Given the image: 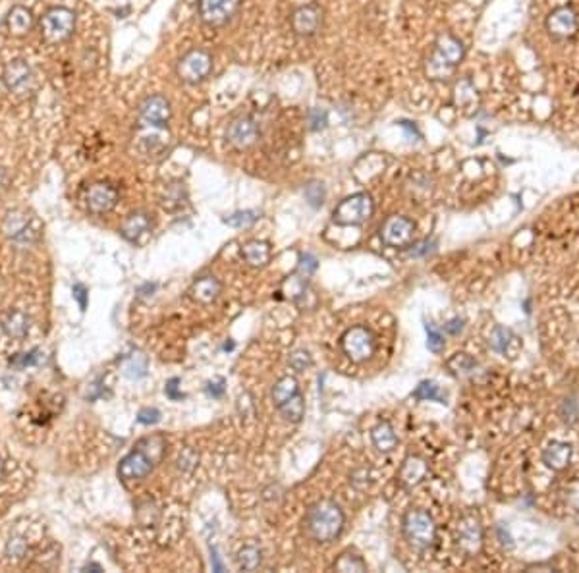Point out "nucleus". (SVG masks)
Here are the masks:
<instances>
[{"instance_id":"nucleus-48","label":"nucleus","mask_w":579,"mask_h":573,"mask_svg":"<svg viewBox=\"0 0 579 573\" xmlns=\"http://www.w3.org/2000/svg\"><path fill=\"white\" fill-rule=\"evenodd\" d=\"M432 245H434L432 242L419 243V245H417V249H411V251H409V255H411V257H421V255H425V253L431 251Z\"/></svg>"},{"instance_id":"nucleus-47","label":"nucleus","mask_w":579,"mask_h":573,"mask_svg":"<svg viewBox=\"0 0 579 573\" xmlns=\"http://www.w3.org/2000/svg\"><path fill=\"white\" fill-rule=\"evenodd\" d=\"M462 329H464V321H462V319H452V321L444 324V332H448V334H452V336L459 334Z\"/></svg>"},{"instance_id":"nucleus-51","label":"nucleus","mask_w":579,"mask_h":573,"mask_svg":"<svg viewBox=\"0 0 579 573\" xmlns=\"http://www.w3.org/2000/svg\"><path fill=\"white\" fill-rule=\"evenodd\" d=\"M0 479H2V460H0Z\"/></svg>"},{"instance_id":"nucleus-16","label":"nucleus","mask_w":579,"mask_h":573,"mask_svg":"<svg viewBox=\"0 0 579 573\" xmlns=\"http://www.w3.org/2000/svg\"><path fill=\"white\" fill-rule=\"evenodd\" d=\"M294 31L302 37H311L320 29L323 26V10L319 6H303V8L295 10L294 19Z\"/></svg>"},{"instance_id":"nucleus-4","label":"nucleus","mask_w":579,"mask_h":573,"mask_svg":"<svg viewBox=\"0 0 579 573\" xmlns=\"http://www.w3.org/2000/svg\"><path fill=\"white\" fill-rule=\"evenodd\" d=\"M404 533L415 548H429L437 538V525L429 513L421 510H411L404 517Z\"/></svg>"},{"instance_id":"nucleus-21","label":"nucleus","mask_w":579,"mask_h":573,"mask_svg":"<svg viewBox=\"0 0 579 573\" xmlns=\"http://www.w3.org/2000/svg\"><path fill=\"white\" fill-rule=\"evenodd\" d=\"M4 228H6V234L14 240H35V235H37V232L29 228V217L19 215V213H14V215L10 213Z\"/></svg>"},{"instance_id":"nucleus-29","label":"nucleus","mask_w":579,"mask_h":573,"mask_svg":"<svg viewBox=\"0 0 579 573\" xmlns=\"http://www.w3.org/2000/svg\"><path fill=\"white\" fill-rule=\"evenodd\" d=\"M124 374L128 379H131V381L143 379L147 374V357L143 356V354H133L126 361V365H124Z\"/></svg>"},{"instance_id":"nucleus-9","label":"nucleus","mask_w":579,"mask_h":573,"mask_svg":"<svg viewBox=\"0 0 579 573\" xmlns=\"http://www.w3.org/2000/svg\"><path fill=\"white\" fill-rule=\"evenodd\" d=\"M155 467V460L153 456L149 454L143 446L138 444V450H133L131 454H128L124 460L120 461V467H118V475L126 481H139V479H145L153 471Z\"/></svg>"},{"instance_id":"nucleus-32","label":"nucleus","mask_w":579,"mask_h":573,"mask_svg":"<svg viewBox=\"0 0 579 573\" xmlns=\"http://www.w3.org/2000/svg\"><path fill=\"white\" fill-rule=\"evenodd\" d=\"M329 126V113L325 108L313 106L307 110V128L311 131H323Z\"/></svg>"},{"instance_id":"nucleus-6","label":"nucleus","mask_w":579,"mask_h":573,"mask_svg":"<svg viewBox=\"0 0 579 573\" xmlns=\"http://www.w3.org/2000/svg\"><path fill=\"white\" fill-rule=\"evenodd\" d=\"M342 347H344V354L352 361L361 363L375 354V336L371 330L364 329V326H354L344 334Z\"/></svg>"},{"instance_id":"nucleus-13","label":"nucleus","mask_w":579,"mask_h":573,"mask_svg":"<svg viewBox=\"0 0 579 573\" xmlns=\"http://www.w3.org/2000/svg\"><path fill=\"white\" fill-rule=\"evenodd\" d=\"M261 135L259 124L253 120L251 116H240L228 126L226 130V139L232 143L234 147L247 149L251 147Z\"/></svg>"},{"instance_id":"nucleus-3","label":"nucleus","mask_w":579,"mask_h":573,"mask_svg":"<svg viewBox=\"0 0 579 573\" xmlns=\"http://www.w3.org/2000/svg\"><path fill=\"white\" fill-rule=\"evenodd\" d=\"M76 31V14L72 10L58 6L49 10L41 17V33L49 43H62Z\"/></svg>"},{"instance_id":"nucleus-40","label":"nucleus","mask_w":579,"mask_h":573,"mask_svg":"<svg viewBox=\"0 0 579 573\" xmlns=\"http://www.w3.org/2000/svg\"><path fill=\"white\" fill-rule=\"evenodd\" d=\"M508 338H510V330L502 329V326H496L491 336V346L496 349V351H504L506 346H508Z\"/></svg>"},{"instance_id":"nucleus-38","label":"nucleus","mask_w":579,"mask_h":573,"mask_svg":"<svg viewBox=\"0 0 579 573\" xmlns=\"http://www.w3.org/2000/svg\"><path fill=\"white\" fill-rule=\"evenodd\" d=\"M448 367L450 369H454L456 373H459V371H462V373H469V371L475 367V361L469 356H466V354H458L454 359H450Z\"/></svg>"},{"instance_id":"nucleus-43","label":"nucleus","mask_w":579,"mask_h":573,"mask_svg":"<svg viewBox=\"0 0 579 573\" xmlns=\"http://www.w3.org/2000/svg\"><path fill=\"white\" fill-rule=\"evenodd\" d=\"M138 421L141 425H155L161 421V411L155 408H145L139 411Z\"/></svg>"},{"instance_id":"nucleus-34","label":"nucleus","mask_w":579,"mask_h":573,"mask_svg":"<svg viewBox=\"0 0 579 573\" xmlns=\"http://www.w3.org/2000/svg\"><path fill=\"white\" fill-rule=\"evenodd\" d=\"M261 217V213L257 210H240V213H234L232 217H228L225 220L228 226H234V228H245V226H251L257 218Z\"/></svg>"},{"instance_id":"nucleus-42","label":"nucleus","mask_w":579,"mask_h":573,"mask_svg":"<svg viewBox=\"0 0 579 573\" xmlns=\"http://www.w3.org/2000/svg\"><path fill=\"white\" fill-rule=\"evenodd\" d=\"M311 365V356L307 351H294L290 356V367L295 371H305Z\"/></svg>"},{"instance_id":"nucleus-7","label":"nucleus","mask_w":579,"mask_h":573,"mask_svg":"<svg viewBox=\"0 0 579 573\" xmlns=\"http://www.w3.org/2000/svg\"><path fill=\"white\" fill-rule=\"evenodd\" d=\"M211 69H213V58L203 49L190 51L188 54H184L180 62H178V76L186 83H199V81H203L211 74Z\"/></svg>"},{"instance_id":"nucleus-18","label":"nucleus","mask_w":579,"mask_h":573,"mask_svg":"<svg viewBox=\"0 0 579 573\" xmlns=\"http://www.w3.org/2000/svg\"><path fill=\"white\" fill-rule=\"evenodd\" d=\"M6 24H8L10 33L16 37H24L33 29V14L26 6H14L8 12Z\"/></svg>"},{"instance_id":"nucleus-41","label":"nucleus","mask_w":579,"mask_h":573,"mask_svg":"<svg viewBox=\"0 0 579 573\" xmlns=\"http://www.w3.org/2000/svg\"><path fill=\"white\" fill-rule=\"evenodd\" d=\"M6 552H8L10 558H16V560H19V558H24L27 552V545L24 538L19 537H14L10 538L8 547H6Z\"/></svg>"},{"instance_id":"nucleus-20","label":"nucleus","mask_w":579,"mask_h":573,"mask_svg":"<svg viewBox=\"0 0 579 573\" xmlns=\"http://www.w3.org/2000/svg\"><path fill=\"white\" fill-rule=\"evenodd\" d=\"M151 228V218L145 213H131L130 217L124 220L120 232L128 242H136Z\"/></svg>"},{"instance_id":"nucleus-23","label":"nucleus","mask_w":579,"mask_h":573,"mask_svg":"<svg viewBox=\"0 0 579 573\" xmlns=\"http://www.w3.org/2000/svg\"><path fill=\"white\" fill-rule=\"evenodd\" d=\"M242 257L251 267H265L270 259V247L265 242H250L242 247Z\"/></svg>"},{"instance_id":"nucleus-49","label":"nucleus","mask_w":579,"mask_h":573,"mask_svg":"<svg viewBox=\"0 0 579 573\" xmlns=\"http://www.w3.org/2000/svg\"><path fill=\"white\" fill-rule=\"evenodd\" d=\"M211 562H213V572H225V565L220 562V556L216 552V548H211Z\"/></svg>"},{"instance_id":"nucleus-36","label":"nucleus","mask_w":579,"mask_h":573,"mask_svg":"<svg viewBox=\"0 0 579 573\" xmlns=\"http://www.w3.org/2000/svg\"><path fill=\"white\" fill-rule=\"evenodd\" d=\"M305 199L309 201L311 207H320V205L325 203V188H323V183H309V185L305 188Z\"/></svg>"},{"instance_id":"nucleus-31","label":"nucleus","mask_w":579,"mask_h":573,"mask_svg":"<svg viewBox=\"0 0 579 573\" xmlns=\"http://www.w3.org/2000/svg\"><path fill=\"white\" fill-rule=\"evenodd\" d=\"M238 562H240V565H242L245 572L257 570L261 564V550L257 547H253V545L243 547L240 550V554H238Z\"/></svg>"},{"instance_id":"nucleus-1","label":"nucleus","mask_w":579,"mask_h":573,"mask_svg":"<svg viewBox=\"0 0 579 573\" xmlns=\"http://www.w3.org/2000/svg\"><path fill=\"white\" fill-rule=\"evenodd\" d=\"M305 531L317 542H330L342 533L344 527V513L336 504L330 500L313 504L305 513Z\"/></svg>"},{"instance_id":"nucleus-37","label":"nucleus","mask_w":579,"mask_h":573,"mask_svg":"<svg viewBox=\"0 0 579 573\" xmlns=\"http://www.w3.org/2000/svg\"><path fill=\"white\" fill-rule=\"evenodd\" d=\"M41 359H43V356H41L39 351H31V354H17V356L10 361V365H12V367H16V369H24V367H31V365L41 363Z\"/></svg>"},{"instance_id":"nucleus-28","label":"nucleus","mask_w":579,"mask_h":573,"mask_svg":"<svg viewBox=\"0 0 579 573\" xmlns=\"http://www.w3.org/2000/svg\"><path fill=\"white\" fill-rule=\"evenodd\" d=\"M414 398L419 401H439V404H446V396L442 394L441 388L437 386V382L423 381L414 392Z\"/></svg>"},{"instance_id":"nucleus-50","label":"nucleus","mask_w":579,"mask_h":573,"mask_svg":"<svg viewBox=\"0 0 579 573\" xmlns=\"http://www.w3.org/2000/svg\"><path fill=\"white\" fill-rule=\"evenodd\" d=\"M6 180H8V176H6V170L4 168H0V188L6 183Z\"/></svg>"},{"instance_id":"nucleus-45","label":"nucleus","mask_w":579,"mask_h":573,"mask_svg":"<svg viewBox=\"0 0 579 573\" xmlns=\"http://www.w3.org/2000/svg\"><path fill=\"white\" fill-rule=\"evenodd\" d=\"M72 294H74V297H76V301L79 304V309L81 311H85L87 309V290L83 284H76V286L72 288Z\"/></svg>"},{"instance_id":"nucleus-46","label":"nucleus","mask_w":579,"mask_h":573,"mask_svg":"<svg viewBox=\"0 0 579 573\" xmlns=\"http://www.w3.org/2000/svg\"><path fill=\"white\" fill-rule=\"evenodd\" d=\"M178 384H180V381L178 379H170V381L166 382V396L170 399H182L186 398V394H182V392L178 390Z\"/></svg>"},{"instance_id":"nucleus-2","label":"nucleus","mask_w":579,"mask_h":573,"mask_svg":"<svg viewBox=\"0 0 579 573\" xmlns=\"http://www.w3.org/2000/svg\"><path fill=\"white\" fill-rule=\"evenodd\" d=\"M462 58H464V44L452 35H442L437 43V49L432 52L427 69L434 79H442L458 66Z\"/></svg>"},{"instance_id":"nucleus-24","label":"nucleus","mask_w":579,"mask_h":573,"mask_svg":"<svg viewBox=\"0 0 579 573\" xmlns=\"http://www.w3.org/2000/svg\"><path fill=\"white\" fill-rule=\"evenodd\" d=\"M373 444H375V448L381 451H390L396 448L398 444V436L394 434V429H392V425L390 423H381V425H377L375 429H373Z\"/></svg>"},{"instance_id":"nucleus-26","label":"nucleus","mask_w":579,"mask_h":573,"mask_svg":"<svg viewBox=\"0 0 579 573\" xmlns=\"http://www.w3.org/2000/svg\"><path fill=\"white\" fill-rule=\"evenodd\" d=\"M571 448L568 444L554 442L553 446H548L545 451V461L553 469H562L566 467V463L570 461Z\"/></svg>"},{"instance_id":"nucleus-15","label":"nucleus","mask_w":579,"mask_h":573,"mask_svg":"<svg viewBox=\"0 0 579 573\" xmlns=\"http://www.w3.org/2000/svg\"><path fill=\"white\" fill-rule=\"evenodd\" d=\"M546 27L553 37L558 39H570L578 33V16L571 8H558L554 10L553 14L546 19Z\"/></svg>"},{"instance_id":"nucleus-25","label":"nucleus","mask_w":579,"mask_h":573,"mask_svg":"<svg viewBox=\"0 0 579 573\" xmlns=\"http://www.w3.org/2000/svg\"><path fill=\"white\" fill-rule=\"evenodd\" d=\"M295 394H300V392H297V382H295V379L294 376H284V379H280V381L275 384V388H272V401H275V406L280 408L288 399L294 398Z\"/></svg>"},{"instance_id":"nucleus-17","label":"nucleus","mask_w":579,"mask_h":573,"mask_svg":"<svg viewBox=\"0 0 579 573\" xmlns=\"http://www.w3.org/2000/svg\"><path fill=\"white\" fill-rule=\"evenodd\" d=\"M220 282L215 276H203L193 282L190 288V295L197 304H213L218 294H220Z\"/></svg>"},{"instance_id":"nucleus-14","label":"nucleus","mask_w":579,"mask_h":573,"mask_svg":"<svg viewBox=\"0 0 579 573\" xmlns=\"http://www.w3.org/2000/svg\"><path fill=\"white\" fill-rule=\"evenodd\" d=\"M139 116L149 126L163 128L170 120V103L163 95L147 97L139 106Z\"/></svg>"},{"instance_id":"nucleus-12","label":"nucleus","mask_w":579,"mask_h":573,"mask_svg":"<svg viewBox=\"0 0 579 573\" xmlns=\"http://www.w3.org/2000/svg\"><path fill=\"white\" fill-rule=\"evenodd\" d=\"M118 203V190L106 182H97L89 185L85 191V205L91 213L104 215L113 210Z\"/></svg>"},{"instance_id":"nucleus-8","label":"nucleus","mask_w":579,"mask_h":573,"mask_svg":"<svg viewBox=\"0 0 579 573\" xmlns=\"http://www.w3.org/2000/svg\"><path fill=\"white\" fill-rule=\"evenodd\" d=\"M4 83L16 97H29L35 91L33 69L22 58L12 60L4 72Z\"/></svg>"},{"instance_id":"nucleus-19","label":"nucleus","mask_w":579,"mask_h":573,"mask_svg":"<svg viewBox=\"0 0 579 573\" xmlns=\"http://www.w3.org/2000/svg\"><path fill=\"white\" fill-rule=\"evenodd\" d=\"M2 329L8 334L10 338L22 340L26 338L29 332V319L24 311H8L6 315H2Z\"/></svg>"},{"instance_id":"nucleus-33","label":"nucleus","mask_w":579,"mask_h":573,"mask_svg":"<svg viewBox=\"0 0 579 573\" xmlns=\"http://www.w3.org/2000/svg\"><path fill=\"white\" fill-rule=\"evenodd\" d=\"M334 570H338V572H365L367 565L359 556L344 554L340 556V560L334 564Z\"/></svg>"},{"instance_id":"nucleus-30","label":"nucleus","mask_w":579,"mask_h":573,"mask_svg":"<svg viewBox=\"0 0 579 573\" xmlns=\"http://www.w3.org/2000/svg\"><path fill=\"white\" fill-rule=\"evenodd\" d=\"M280 413L284 415L286 421H292V423H300L302 421L303 413H305V404H303V398L300 394H295L294 398L288 399L286 404L280 406Z\"/></svg>"},{"instance_id":"nucleus-35","label":"nucleus","mask_w":579,"mask_h":573,"mask_svg":"<svg viewBox=\"0 0 579 573\" xmlns=\"http://www.w3.org/2000/svg\"><path fill=\"white\" fill-rule=\"evenodd\" d=\"M427 346H429V349H431L432 354H441L442 349H444V336H442L441 330L434 329V324L432 322H429L427 326Z\"/></svg>"},{"instance_id":"nucleus-5","label":"nucleus","mask_w":579,"mask_h":573,"mask_svg":"<svg viewBox=\"0 0 579 573\" xmlns=\"http://www.w3.org/2000/svg\"><path fill=\"white\" fill-rule=\"evenodd\" d=\"M373 215V199L367 193H355L352 197L344 199L332 213V218L336 224L357 226L364 224Z\"/></svg>"},{"instance_id":"nucleus-10","label":"nucleus","mask_w":579,"mask_h":573,"mask_svg":"<svg viewBox=\"0 0 579 573\" xmlns=\"http://www.w3.org/2000/svg\"><path fill=\"white\" fill-rule=\"evenodd\" d=\"M415 224L406 217H389L381 226V240L390 247H404L414 240Z\"/></svg>"},{"instance_id":"nucleus-27","label":"nucleus","mask_w":579,"mask_h":573,"mask_svg":"<svg viewBox=\"0 0 579 573\" xmlns=\"http://www.w3.org/2000/svg\"><path fill=\"white\" fill-rule=\"evenodd\" d=\"M459 542H462V547L469 548V550H477L479 548V545H481V527H479V523L475 520H469L462 525Z\"/></svg>"},{"instance_id":"nucleus-44","label":"nucleus","mask_w":579,"mask_h":573,"mask_svg":"<svg viewBox=\"0 0 579 573\" xmlns=\"http://www.w3.org/2000/svg\"><path fill=\"white\" fill-rule=\"evenodd\" d=\"M225 390H226L225 379H216V381H211L207 384L209 396H213V398H222V396H225Z\"/></svg>"},{"instance_id":"nucleus-11","label":"nucleus","mask_w":579,"mask_h":573,"mask_svg":"<svg viewBox=\"0 0 579 573\" xmlns=\"http://www.w3.org/2000/svg\"><path fill=\"white\" fill-rule=\"evenodd\" d=\"M240 4L242 0H199V14L209 26H225Z\"/></svg>"},{"instance_id":"nucleus-39","label":"nucleus","mask_w":579,"mask_h":573,"mask_svg":"<svg viewBox=\"0 0 579 573\" xmlns=\"http://www.w3.org/2000/svg\"><path fill=\"white\" fill-rule=\"evenodd\" d=\"M317 270V259L313 257L311 253H303L300 257V267H297V272L302 274L305 280L311 276L313 272Z\"/></svg>"},{"instance_id":"nucleus-22","label":"nucleus","mask_w":579,"mask_h":573,"mask_svg":"<svg viewBox=\"0 0 579 573\" xmlns=\"http://www.w3.org/2000/svg\"><path fill=\"white\" fill-rule=\"evenodd\" d=\"M425 475H427V463L419 458H407L404 467L400 471V481H402V485L414 486L421 483Z\"/></svg>"}]
</instances>
